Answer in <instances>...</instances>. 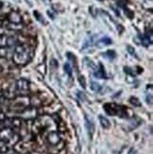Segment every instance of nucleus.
Listing matches in <instances>:
<instances>
[{
    "mask_svg": "<svg viewBox=\"0 0 153 154\" xmlns=\"http://www.w3.org/2000/svg\"><path fill=\"white\" fill-rule=\"evenodd\" d=\"M32 56H33V50H31L29 48V46L28 45V48L22 52H13V55L11 58L13 63L19 66H24L30 62Z\"/></svg>",
    "mask_w": 153,
    "mask_h": 154,
    "instance_id": "1",
    "label": "nucleus"
},
{
    "mask_svg": "<svg viewBox=\"0 0 153 154\" xmlns=\"http://www.w3.org/2000/svg\"><path fill=\"white\" fill-rule=\"evenodd\" d=\"M15 93L19 92L20 96H28V92H29L30 83L26 79H19L15 83Z\"/></svg>",
    "mask_w": 153,
    "mask_h": 154,
    "instance_id": "2",
    "label": "nucleus"
},
{
    "mask_svg": "<svg viewBox=\"0 0 153 154\" xmlns=\"http://www.w3.org/2000/svg\"><path fill=\"white\" fill-rule=\"evenodd\" d=\"M62 142L61 132L58 131H50L45 137V143L49 146H57Z\"/></svg>",
    "mask_w": 153,
    "mask_h": 154,
    "instance_id": "3",
    "label": "nucleus"
},
{
    "mask_svg": "<svg viewBox=\"0 0 153 154\" xmlns=\"http://www.w3.org/2000/svg\"><path fill=\"white\" fill-rule=\"evenodd\" d=\"M14 133H15L14 131H13L11 128L4 127V128L0 130V140H2V141H4L7 144H9V142L11 141V139L12 138Z\"/></svg>",
    "mask_w": 153,
    "mask_h": 154,
    "instance_id": "4",
    "label": "nucleus"
},
{
    "mask_svg": "<svg viewBox=\"0 0 153 154\" xmlns=\"http://www.w3.org/2000/svg\"><path fill=\"white\" fill-rule=\"evenodd\" d=\"M20 115H21V117H23L25 119L31 120L37 116L38 111L36 108H34V107H29V108H26L24 111L20 112Z\"/></svg>",
    "mask_w": 153,
    "mask_h": 154,
    "instance_id": "5",
    "label": "nucleus"
},
{
    "mask_svg": "<svg viewBox=\"0 0 153 154\" xmlns=\"http://www.w3.org/2000/svg\"><path fill=\"white\" fill-rule=\"evenodd\" d=\"M8 21L10 23H13V24H19V23H22L23 19H22V16L20 15V13H18L15 11H13L9 13Z\"/></svg>",
    "mask_w": 153,
    "mask_h": 154,
    "instance_id": "6",
    "label": "nucleus"
},
{
    "mask_svg": "<svg viewBox=\"0 0 153 154\" xmlns=\"http://www.w3.org/2000/svg\"><path fill=\"white\" fill-rule=\"evenodd\" d=\"M85 122H86V128H87L88 133L90 134V137L92 138L93 134L95 132V124L90 117H87V116H85Z\"/></svg>",
    "mask_w": 153,
    "mask_h": 154,
    "instance_id": "7",
    "label": "nucleus"
},
{
    "mask_svg": "<svg viewBox=\"0 0 153 154\" xmlns=\"http://www.w3.org/2000/svg\"><path fill=\"white\" fill-rule=\"evenodd\" d=\"M24 24L23 23H19V24H13V23H10L8 22V24L6 25V29H10L11 31H20L24 29Z\"/></svg>",
    "mask_w": 153,
    "mask_h": 154,
    "instance_id": "8",
    "label": "nucleus"
},
{
    "mask_svg": "<svg viewBox=\"0 0 153 154\" xmlns=\"http://www.w3.org/2000/svg\"><path fill=\"white\" fill-rule=\"evenodd\" d=\"M94 76L97 79H105L106 78V74H105V71H104V67L102 66V64L100 63L99 64V67L94 72Z\"/></svg>",
    "mask_w": 153,
    "mask_h": 154,
    "instance_id": "9",
    "label": "nucleus"
},
{
    "mask_svg": "<svg viewBox=\"0 0 153 154\" xmlns=\"http://www.w3.org/2000/svg\"><path fill=\"white\" fill-rule=\"evenodd\" d=\"M29 105L34 107V108H37V107L43 105V101L41 100V98L38 97H32L29 100Z\"/></svg>",
    "mask_w": 153,
    "mask_h": 154,
    "instance_id": "10",
    "label": "nucleus"
},
{
    "mask_svg": "<svg viewBox=\"0 0 153 154\" xmlns=\"http://www.w3.org/2000/svg\"><path fill=\"white\" fill-rule=\"evenodd\" d=\"M98 119H99V122H100V125L102 126L103 129H109L111 127V123L107 117H105L103 116H99Z\"/></svg>",
    "mask_w": 153,
    "mask_h": 154,
    "instance_id": "11",
    "label": "nucleus"
},
{
    "mask_svg": "<svg viewBox=\"0 0 153 154\" xmlns=\"http://www.w3.org/2000/svg\"><path fill=\"white\" fill-rule=\"evenodd\" d=\"M140 41H141V44L145 46V48H148V46L152 43V41H150V39L148 35H140Z\"/></svg>",
    "mask_w": 153,
    "mask_h": 154,
    "instance_id": "12",
    "label": "nucleus"
},
{
    "mask_svg": "<svg viewBox=\"0 0 153 154\" xmlns=\"http://www.w3.org/2000/svg\"><path fill=\"white\" fill-rule=\"evenodd\" d=\"M112 44V39L108 38V37H105L102 38L100 40H98V42H96V45L99 46H102V45H109Z\"/></svg>",
    "mask_w": 153,
    "mask_h": 154,
    "instance_id": "13",
    "label": "nucleus"
},
{
    "mask_svg": "<svg viewBox=\"0 0 153 154\" xmlns=\"http://www.w3.org/2000/svg\"><path fill=\"white\" fill-rule=\"evenodd\" d=\"M9 55V48H0V58H5Z\"/></svg>",
    "mask_w": 153,
    "mask_h": 154,
    "instance_id": "14",
    "label": "nucleus"
},
{
    "mask_svg": "<svg viewBox=\"0 0 153 154\" xmlns=\"http://www.w3.org/2000/svg\"><path fill=\"white\" fill-rule=\"evenodd\" d=\"M130 102L133 105L134 107H141V102L139 101V99L137 97H131L130 98Z\"/></svg>",
    "mask_w": 153,
    "mask_h": 154,
    "instance_id": "15",
    "label": "nucleus"
},
{
    "mask_svg": "<svg viewBox=\"0 0 153 154\" xmlns=\"http://www.w3.org/2000/svg\"><path fill=\"white\" fill-rule=\"evenodd\" d=\"M91 89L94 92H99V91H100V89H101V86L99 85L97 82H91Z\"/></svg>",
    "mask_w": 153,
    "mask_h": 154,
    "instance_id": "16",
    "label": "nucleus"
},
{
    "mask_svg": "<svg viewBox=\"0 0 153 154\" xmlns=\"http://www.w3.org/2000/svg\"><path fill=\"white\" fill-rule=\"evenodd\" d=\"M64 70H65V73L67 74L69 77L72 76V67H71V65L68 63H66L64 64Z\"/></svg>",
    "mask_w": 153,
    "mask_h": 154,
    "instance_id": "17",
    "label": "nucleus"
},
{
    "mask_svg": "<svg viewBox=\"0 0 153 154\" xmlns=\"http://www.w3.org/2000/svg\"><path fill=\"white\" fill-rule=\"evenodd\" d=\"M34 15H35V17H36V19L38 20V21H40L41 23H44V24H46V22L44 21V19L42 17V15L40 14L38 11H34Z\"/></svg>",
    "mask_w": 153,
    "mask_h": 154,
    "instance_id": "18",
    "label": "nucleus"
},
{
    "mask_svg": "<svg viewBox=\"0 0 153 154\" xmlns=\"http://www.w3.org/2000/svg\"><path fill=\"white\" fill-rule=\"evenodd\" d=\"M78 82H79V83H81V85L83 87V88H85V87H86V79H85V78L83 76H79Z\"/></svg>",
    "mask_w": 153,
    "mask_h": 154,
    "instance_id": "19",
    "label": "nucleus"
},
{
    "mask_svg": "<svg viewBox=\"0 0 153 154\" xmlns=\"http://www.w3.org/2000/svg\"><path fill=\"white\" fill-rule=\"evenodd\" d=\"M127 50H128V52L130 53V55H132V56H136V53H135L134 48H131L130 45H127Z\"/></svg>",
    "mask_w": 153,
    "mask_h": 154,
    "instance_id": "20",
    "label": "nucleus"
},
{
    "mask_svg": "<svg viewBox=\"0 0 153 154\" xmlns=\"http://www.w3.org/2000/svg\"><path fill=\"white\" fill-rule=\"evenodd\" d=\"M39 66V67H41V69H37L40 73H42V74H44V73H45V66H44V64H39L38 65Z\"/></svg>",
    "mask_w": 153,
    "mask_h": 154,
    "instance_id": "21",
    "label": "nucleus"
},
{
    "mask_svg": "<svg viewBox=\"0 0 153 154\" xmlns=\"http://www.w3.org/2000/svg\"><path fill=\"white\" fill-rule=\"evenodd\" d=\"M99 1H103V0H99Z\"/></svg>",
    "mask_w": 153,
    "mask_h": 154,
    "instance_id": "22",
    "label": "nucleus"
}]
</instances>
